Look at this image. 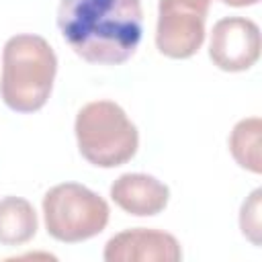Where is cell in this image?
<instances>
[{
    "instance_id": "cell-1",
    "label": "cell",
    "mask_w": 262,
    "mask_h": 262,
    "mask_svg": "<svg viewBox=\"0 0 262 262\" xmlns=\"http://www.w3.org/2000/svg\"><path fill=\"white\" fill-rule=\"evenodd\" d=\"M57 27L82 59L117 66L127 61L141 41V0H61Z\"/></svg>"
},
{
    "instance_id": "cell-2",
    "label": "cell",
    "mask_w": 262,
    "mask_h": 262,
    "mask_svg": "<svg viewBox=\"0 0 262 262\" xmlns=\"http://www.w3.org/2000/svg\"><path fill=\"white\" fill-rule=\"evenodd\" d=\"M57 57L39 35H14L2 49L0 96L16 113L39 111L53 88Z\"/></svg>"
},
{
    "instance_id": "cell-3",
    "label": "cell",
    "mask_w": 262,
    "mask_h": 262,
    "mask_svg": "<svg viewBox=\"0 0 262 262\" xmlns=\"http://www.w3.org/2000/svg\"><path fill=\"white\" fill-rule=\"evenodd\" d=\"M76 139L80 154L98 168H115L137 154L139 133L125 111L111 100H94L76 117Z\"/></svg>"
},
{
    "instance_id": "cell-4",
    "label": "cell",
    "mask_w": 262,
    "mask_h": 262,
    "mask_svg": "<svg viewBox=\"0 0 262 262\" xmlns=\"http://www.w3.org/2000/svg\"><path fill=\"white\" fill-rule=\"evenodd\" d=\"M108 215L106 201L78 182L57 184L43 196L45 227L57 242L78 244L98 235Z\"/></svg>"
},
{
    "instance_id": "cell-5",
    "label": "cell",
    "mask_w": 262,
    "mask_h": 262,
    "mask_svg": "<svg viewBox=\"0 0 262 262\" xmlns=\"http://www.w3.org/2000/svg\"><path fill=\"white\" fill-rule=\"evenodd\" d=\"M209 0H160L156 45L172 59L192 57L205 41Z\"/></svg>"
},
{
    "instance_id": "cell-6",
    "label": "cell",
    "mask_w": 262,
    "mask_h": 262,
    "mask_svg": "<svg viewBox=\"0 0 262 262\" xmlns=\"http://www.w3.org/2000/svg\"><path fill=\"white\" fill-rule=\"evenodd\" d=\"M209 57L223 72L250 70L260 57V29L244 16H227L215 23Z\"/></svg>"
},
{
    "instance_id": "cell-7",
    "label": "cell",
    "mask_w": 262,
    "mask_h": 262,
    "mask_svg": "<svg viewBox=\"0 0 262 262\" xmlns=\"http://www.w3.org/2000/svg\"><path fill=\"white\" fill-rule=\"evenodd\" d=\"M182 250L172 233L135 227L113 235L104 246L106 262H178Z\"/></svg>"
},
{
    "instance_id": "cell-8",
    "label": "cell",
    "mask_w": 262,
    "mask_h": 262,
    "mask_svg": "<svg viewBox=\"0 0 262 262\" xmlns=\"http://www.w3.org/2000/svg\"><path fill=\"white\" fill-rule=\"evenodd\" d=\"M170 190L149 174H121L111 184V199L125 213L151 217L166 209Z\"/></svg>"
},
{
    "instance_id": "cell-9",
    "label": "cell",
    "mask_w": 262,
    "mask_h": 262,
    "mask_svg": "<svg viewBox=\"0 0 262 262\" xmlns=\"http://www.w3.org/2000/svg\"><path fill=\"white\" fill-rule=\"evenodd\" d=\"M37 233V213L27 199L6 196L0 201V244L20 246Z\"/></svg>"
},
{
    "instance_id": "cell-10",
    "label": "cell",
    "mask_w": 262,
    "mask_h": 262,
    "mask_svg": "<svg viewBox=\"0 0 262 262\" xmlns=\"http://www.w3.org/2000/svg\"><path fill=\"white\" fill-rule=\"evenodd\" d=\"M260 133H262L260 117H250V119H242L229 135V151H231L233 160L242 168H246L254 174L262 172Z\"/></svg>"
},
{
    "instance_id": "cell-11",
    "label": "cell",
    "mask_w": 262,
    "mask_h": 262,
    "mask_svg": "<svg viewBox=\"0 0 262 262\" xmlns=\"http://www.w3.org/2000/svg\"><path fill=\"white\" fill-rule=\"evenodd\" d=\"M260 196H262V190L256 188L250 194V199L242 205V213H239L242 233L256 246H260Z\"/></svg>"
},
{
    "instance_id": "cell-12",
    "label": "cell",
    "mask_w": 262,
    "mask_h": 262,
    "mask_svg": "<svg viewBox=\"0 0 262 262\" xmlns=\"http://www.w3.org/2000/svg\"><path fill=\"white\" fill-rule=\"evenodd\" d=\"M223 4H229V6H252V4H258L260 0H221Z\"/></svg>"
}]
</instances>
